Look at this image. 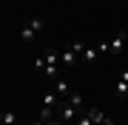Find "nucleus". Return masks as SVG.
<instances>
[{"mask_svg":"<svg viewBox=\"0 0 128 125\" xmlns=\"http://www.w3.org/2000/svg\"><path fill=\"white\" fill-rule=\"evenodd\" d=\"M74 117H77V108H74L71 102H60V120H63V122H71Z\"/></svg>","mask_w":128,"mask_h":125,"instance_id":"obj_1","label":"nucleus"},{"mask_svg":"<svg viewBox=\"0 0 128 125\" xmlns=\"http://www.w3.org/2000/svg\"><path fill=\"white\" fill-rule=\"evenodd\" d=\"M125 40H128V34H125V31H120L117 37L108 43V51H111V54H120V51H122V46H125Z\"/></svg>","mask_w":128,"mask_h":125,"instance_id":"obj_2","label":"nucleus"},{"mask_svg":"<svg viewBox=\"0 0 128 125\" xmlns=\"http://www.w3.org/2000/svg\"><path fill=\"white\" fill-rule=\"evenodd\" d=\"M114 97L117 100H125L128 97V80H117V83H114Z\"/></svg>","mask_w":128,"mask_h":125,"instance_id":"obj_3","label":"nucleus"},{"mask_svg":"<svg viewBox=\"0 0 128 125\" xmlns=\"http://www.w3.org/2000/svg\"><path fill=\"white\" fill-rule=\"evenodd\" d=\"M88 117H91V122H94V125H108V122H111V120H105V117H102L100 108H88Z\"/></svg>","mask_w":128,"mask_h":125,"instance_id":"obj_4","label":"nucleus"},{"mask_svg":"<svg viewBox=\"0 0 128 125\" xmlns=\"http://www.w3.org/2000/svg\"><path fill=\"white\" fill-rule=\"evenodd\" d=\"M54 91H57V97H68V83H66V80H57V83H54Z\"/></svg>","mask_w":128,"mask_h":125,"instance_id":"obj_5","label":"nucleus"},{"mask_svg":"<svg viewBox=\"0 0 128 125\" xmlns=\"http://www.w3.org/2000/svg\"><path fill=\"white\" fill-rule=\"evenodd\" d=\"M97 54H100V48H97V46H94V48H86V51H82V60H86V63H94Z\"/></svg>","mask_w":128,"mask_h":125,"instance_id":"obj_6","label":"nucleus"},{"mask_svg":"<svg viewBox=\"0 0 128 125\" xmlns=\"http://www.w3.org/2000/svg\"><path fill=\"white\" fill-rule=\"evenodd\" d=\"M74 63H77V51H63V65H74Z\"/></svg>","mask_w":128,"mask_h":125,"instance_id":"obj_7","label":"nucleus"},{"mask_svg":"<svg viewBox=\"0 0 128 125\" xmlns=\"http://www.w3.org/2000/svg\"><path fill=\"white\" fill-rule=\"evenodd\" d=\"M34 34H37V31H34V28L28 26V23H26V28H23V31H20V40H23V43H28V40L34 37Z\"/></svg>","mask_w":128,"mask_h":125,"instance_id":"obj_8","label":"nucleus"},{"mask_svg":"<svg viewBox=\"0 0 128 125\" xmlns=\"http://www.w3.org/2000/svg\"><path fill=\"white\" fill-rule=\"evenodd\" d=\"M57 100H60V97H57V91H51V94H46L43 105H46V108H54V105H57Z\"/></svg>","mask_w":128,"mask_h":125,"instance_id":"obj_9","label":"nucleus"},{"mask_svg":"<svg viewBox=\"0 0 128 125\" xmlns=\"http://www.w3.org/2000/svg\"><path fill=\"white\" fill-rule=\"evenodd\" d=\"M28 26H32L34 31H43V28H46V20H40V17H32V20H28Z\"/></svg>","mask_w":128,"mask_h":125,"instance_id":"obj_10","label":"nucleus"},{"mask_svg":"<svg viewBox=\"0 0 128 125\" xmlns=\"http://www.w3.org/2000/svg\"><path fill=\"white\" fill-rule=\"evenodd\" d=\"M51 120H54V117H51V108L43 105V108H40V122H51Z\"/></svg>","mask_w":128,"mask_h":125,"instance_id":"obj_11","label":"nucleus"},{"mask_svg":"<svg viewBox=\"0 0 128 125\" xmlns=\"http://www.w3.org/2000/svg\"><path fill=\"white\" fill-rule=\"evenodd\" d=\"M57 60H60L57 51H46V65H57Z\"/></svg>","mask_w":128,"mask_h":125,"instance_id":"obj_12","label":"nucleus"},{"mask_svg":"<svg viewBox=\"0 0 128 125\" xmlns=\"http://www.w3.org/2000/svg\"><path fill=\"white\" fill-rule=\"evenodd\" d=\"M14 120H17V117H14L12 111H6L3 117H0V122H6V125H14Z\"/></svg>","mask_w":128,"mask_h":125,"instance_id":"obj_13","label":"nucleus"},{"mask_svg":"<svg viewBox=\"0 0 128 125\" xmlns=\"http://www.w3.org/2000/svg\"><path fill=\"white\" fill-rule=\"evenodd\" d=\"M68 102H71L74 108H80L82 105V97H80V94H68Z\"/></svg>","mask_w":128,"mask_h":125,"instance_id":"obj_14","label":"nucleus"},{"mask_svg":"<svg viewBox=\"0 0 128 125\" xmlns=\"http://www.w3.org/2000/svg\"><path fill=\"white\" fill-rule=\"evenodd\" d=\"M77 125H94V122H91V117H88V111L77 117Z\"/></svg>","mask_w":128,"mask_h":125,"instance_id":"obj_15","label":"nucleus"},{"mask_svg":"<svg viewBox=\"0 0 128 125\" xmlns=\"http://www.w3.org/2000/svg\"><path fill=\"white\" fill-rule=\"evenodd\" d=\"M34 71H46V57H37L34 60Z\"/></svg>","mask_w":128,"mask_h":125,"instance_id":"obj_16","label":"nucleus"},{"mask_svg":"<svg viewBox=\"0 0 128 125\" xmlns=\"http://www.w3.org/2000/svg\"><path fill=\"white\" fill-rule=\"evenodd\" d=\"M71 51H77V54H82V51H86V46H82V40H74V43H71Z\"/></svg>","mask_w":128,"mask_h":125,"instance_id":"obj_17","label":"nucleus"},{"mask_svg":"<svg viewBox=\"0 0 128 125\" xmlns=\"http://www.w3.org/2000/svg\"><path fill=\"white\" fill-rule=\"evenodd\" d=\"M46 77H57V65H46Z\"/></svg>","mask_w":128,"mask_h":125,"instance_id":"obj_18","label":"nucleus"},{"mask_svg":"<svg viewBox=\"0 0 128 125\" xmlns=\"http://www.w3.org/2000/svg\"><path fill=\"white\" fill-rule=\"evenodd\" d=\"M46 125H66V122H63V120L57 117V120H51V122H46Z\"/></svg>","mask_w":128,"mask_h":125,"instance_id":"obj_19","label":"nucleus"},{"mask_svg":"<svg viewBox=\"0 0 128 125\" xmlns=\"http://www.w3.org/2000/svg\"><path fill=\"white\" fill-rule=\"evenodd\" d=\"M28 125H46V122H40V120H34V122H28Z\"/></svg>","mask_w":128,"mask_h":125,"instance_id":"obj_20","label":"nucleus"},{"mask_svg":"<svg viewBox=\"0 0 128 125\" xmlns=\"http://www.w3.org/2000/svg\"><path fill=\"white\" fill-rule=\"evenodd\" d=\"M0 125H6V122H0Z\"/></svg>","mask_w":128,"mask_h":125,"instance_id":"obj_21","label":"nucleus"}]
</instances>
